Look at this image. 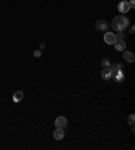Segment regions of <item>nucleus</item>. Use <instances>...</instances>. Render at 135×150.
<instances>
[{
	"label": "nucleus",
	"instance_id": "obj_3",
	"mask_svg": "<svg viewBox=\"0 0 135 150\" xmlns=\"http://www.w3.org/2000/svg\"><path fill=\"white\" fill-rule=\"evenodd\" d=\"M66 126H68V120H66L65 116H58V118L56 119V127H57V129L65 130L66 129Z\"/></svg>",
	"mask_w": 135,
	"mask_h": 150
},
{
	"label": "nucleus",
	"instance_id": "obj_7",
	"mask_svg": "<svg viewBox=\"0 0 135 150\" xmlns=\"http://www.w3.org/2000/svg\"><path fill=\"white\" fill-rule=\"evenodd\" d=\"M101 77H103L104 80H108V79H111L112 77V70H111V68H104V70L101 72Z\"/></svg>",
	"mask_w": 135,
	"mask_h": 150
},
{
	"label": "nucleus",
	"instance_id": "obj_10",
	"mask_svg": "<svg viewBox=\"0 0 135 150\" xmlns=\"http://www.w3.org/2000/svg\"><path fill=\"white\" fill-rule=\"evenodd\" d=\"M22 99H23V92H22V91L15 92V95H14V101H15V103H18V101H20Z\"/></svg>",
	"mask_w": 135,
	"mask_h": 150
},
{
	"label": "nucleus",
	"instance_id": "obj_12",
	"mask_svg": "<svg viewBox=\"0 0 135 150\" xmlns=\"http://www.w3.org/2000/svg\"><path fill=\"white\" fill-rule=\"evenodd\" d=\"M134 119H135V115H134V114H131V115L128 116V123H130L131 126H134Z\"/></svg>",
	"mask_w": 135,
	"mask_h": 150
},
{
	"label": "nucleus",
	"instance_id": "obj_5",
	"mask_svg": "<svg viewBox=\"0 0 135 150\" xmlns=\"http://www.w3.org/2000/svg\"><path fill=\"white\" fill-rule=\"evenodd\" d=\"M119 11H120L122 14H126V12H128L130 11V4H128V1H126V0H123V1H120L119 3Z\"/></svg>",
	"mask_w": 135,
	"mask_h": 150
},
{
	"label": "nucleus",
	"instance_id": "obj_8",
	"mask_svg": "<svg viewBox=\"0 0 135 150\" xmlns=\"http://www.w3.org/2000/svg\"><path fill=\"white\" fill-rule=\"evenodd\" d=\"M123 58H124L127 62H134V61H135V56H134V53H132V52H124Z\"/></svg>",
	"mask_w": 135,
	"mask_h": 150
},
{
	"label": "nucleus",
	"instance_id": "obj_14",
	"mask_svg": "<svg viewBox=\"0 0 135 150\" xmlns=\"http://www.w3.org/2000/svg\"><path fill=\"white\" fill-rule=\"evenodd\" d=\"M41 54H42V53H41V50H35V52H34V56H35V57H41Z\"/></svg>",
	"mask_w": 135,
	"mask_h": 150
},
{
	"label": "nucleus",
	"instance_id": "obj_11",
	"mask_svg": "<svg viewBox=\"0 0 135 150\" xmlns=\"http://www.w3.org/2000/svg\"><path fill=\"white\" fill-rule=\"evenodd\" d=\"M101 65H103L104 68H108V67H110V59H108V58L101 59Z\"/></svg>",
	"mask_w": 135,
	"mask_h": 150
},
{
	"label": "nucleus",
	"instance_id": "obj_2",
	"mask_svg": "<svg viewBox=\"0 0 135 150\" xmlns=\"http://www.w3.org/2000/svg\"><path fill=\"white\" fill-rule=\"evenodd\" d=\"M104 42L107 45H114L116 42V34L115 33H105L104 34Z\"/></svg>",
	"mask_w": 135,
	"mask_h": 150
},
{
	"label": "nucleus",
	"instance_id": "obj_6",
	"mask_svg": "<svg viewBox=\"0 0 135 150\" xmlns=\"http://www.w3.org/2000/svg\"><path fill=\"white\" fill-rule=\"evenodd\" d=\"M114 45H115V49H116L117 52H124V49H126L124 41H122V39H116V42H115Z\"/></svg>",
	"mask_w": 135,
	"mask_h": 150
},
{
	"label": "nucleus",
	"instance_id": "obj_9",
	"mask_svg": "<svg viewBox=\"0 0 135 150\" xmlns=\"http://www.w3.org/2000/svg\"><path fill=\"white\" fill-rule=\"evenodd\" d=\"M64 137H65V131L62 129H57L56 131H54V138H56L57 141H61Z\"/></svg>",
	"mask_w": 135,
	"mask_h": 150
},
{
	"label": "nucleus",
	"instance_id": "obj_13",
	"mask_svg": "<svg viewBox=\"0 0 135 150\" xmlns=\"http://www.w3.org/2000/svg\"><path fill=\"white\" fill-rule=\"evenodd\" d=\"M116 39H122V41L124 39V34H123V31H119V34L116 35Z\"/></svg>",
	"mask_w": 135,
	"mask_h": 150
},
{
	"label": "nucleus",
	"instance_id": "obj_4",
	"mask_svg": "<svg viewBox=\"0 0 135 150\" xmlns=\"http://www.w3.org/2000/svg\"><path fill=\"white\" fill-rule=\"evenodd\" d=\"M95 26H96V30H99V31H107L108 30V23L103 19H99Z\"/></svg>",
	"mask_w": 135,
	"mask_h": 150
},
{
	"label": "nucleus",
	"instance_id": "obj_15",
	"mask_svg": "<svg viewBox=\"0 0 135 150\" xmlns=\"http://www.w3.org/2000/svg\"><path fill=\"white\" fill-rule=\"evenodd\" d=\"M128 4H130V8H134L135 7V0H130V3Z\"/></svg>",
	"mask_w": 135,
	"mask_h": 150
},
{
	"label": "nucleus",
	"instance_id": "obj_1",
	"mask_svg": "<svg viewBox=\"0 0 135 150\" xmlns=\"http://www.w3.org/2000/svg\"><path fill=\"white\" fill-rule=\"evenodd\" d=\"M128 25H130V21L126 16H123V15H119V16L114 18V21H112V28L117 33L124 31L126 28L128 27Z\"/></svg>",
	"mask_w": 135,
	"mask_h": 150
}]
</instances>
